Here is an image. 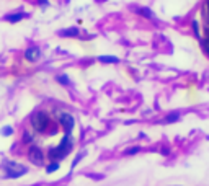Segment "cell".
Returning <instances> with one entry per match:
<instances>
[{
	"label": "cell",
	"instance_id": "cell-1",
	"mask_svg": "<svg viewBox=\"0 0 209 186\" xmlns=\"http://www.w3.org/2000/svg\"><path fill=\"white\" fill-rule=\"evenodd\" d=\"M70 149H72V137H70V134H66V135L62 137V140H61L59 145L49 150V157H51L54 162H57V160L64 159V157H66V155L70 152Z\"/></svg>",
	"mask_w": 209,
	"mask_h": 186
},
{
	"label": "cell",
	"instance_id": "cell-2",
	"mask_svg": "<svg viewBox=\"0 0 209 186\" xmlns=\"http://www.w3.org/2000/svg\"><path fill=\"white\" fill-rule=\"evenodd\" d=\"M3 170H5V176L7 178H20V176H23L26 171H28V168L25 167V165H20V163H17V162H5L3 163Z\"/></svg>",
	"mask_w": 209,
	"mask_h": 186
},
{
	"label": "cell",
	"instance_id": "cell-3",
	"mask_svg": "<svg viewBox=\"0 0 209 186\" xmlns=\"http://www.w3.org/2000/svg\"><path fill=\"white\" fill-rule=\"evenodd\" d=\"M31 126H33L34 131L44 132L46 127L49 126V116H47V113H44V111H36L33 116H31Z\"/></svg>",
	"mask_w": 209,
	"mask_h": 186
},
{
	"label": "cell",
	"instance_id": "cell-4",
	"mask_svg": "<svg viewBox=\"0 0 209 186\" xmlns=\"http://www.w3.org/2000/svg\"><path fill=\"white\" fill-rule=\"evenodd\" d=\"M59 123L62 124V127H64V131H66V134H70L72 129H74L75 119H74V116H72V114H69V113H62L61 116H59Z\"/></svg>",
	"mask_w": 209,
	"mask_h": 186
},
{
	"label": "cell",
	"instance_id": "cell-5",
	"mask_svg": "<svg viewBox=\"0 0 209 186\" xmlns=\"http://www.w3.org/2000/svg\"><path fill=\"white\" fill-rule=\"evenodd\" d=\"M30 160L34 163V165H42V162H44V154H42V150L39 147L33 145L30 149Z\"/></svg>",
	"mask_w": 209,
	"mask_h": 186
},
{
	"label": "cell",
	"instance_id": "cell-6",
	"mask_svg": "<svg viewBox=\"0 0 209 186\" xmlns=\"http://www.w3.org/2000/svg\"><path fill=\"white\" fill-rule=\"evenodd\" d=\"M39 57H41V49L36 47V46H33V47L25 51V59L28 62H36V61H39Z\"/></svg>",
	"mask_w": 209,
	"mask_h": 186
},
{
	"label": "cell",
	"instance_id": "cell-7",
	"mask_svg": "<svg viewBox=\"0 0 209 186\" xmlns=\"http://www.w3.org/2000/svg\"><path fill=\"white\" fill-rule=\"evenodd\" d=\"M61 36H66V38H72V36H78V28H67V30H62L59 31Z\"/></svg>",
	"mask_w": 209,
	"mask_h": 186
},
{
	"label": "cell",
	"instance_id": "cell-8",
	"mask_svg": "<svg viewBox=\"0 0 209 186\" xmlns=\"http://www.w3.org/2000/svg\"><path fill=\"white\" fill-rule=\"evenodd\" d=\"M98 61L103 62V64H118L119 62V59L116 56H100Z\"/></svg>",
	"mask_w": 209,
	"mask_h": 186
},
{
	"label": "cell",
	"instance_id": "cell-9",
	"mask_svg": "<svg viewBox=\"0 0 209 186\" xmlns=\"http://www.w3.org/2000/svg\"><path fill=\"white\" fill-rule=\"evenodd\" d=\"M137 13L141 17H146V18H150V20L154 18V12L150 8H147V7H141V8H137Z\"/></svg>",
	"mask_w": 209,
	"mask_h": 186
},
{
	"label": "cell",
	"instance_id": "cell-10",
	"mask_svg": "<svg viewBox=\"0 0 209 186\" xmlns=\"http://www.w3.org/2000/svg\"><path fill=\"white\" fill-rule=\"evenodd\" d=\"M25 17H26L25 13H13V15H8V17H7L5 20H7V21H10V23H17V21L23 20Z\"/></svg>",
	"mask_w": 209,
	"mask_h": 186
},
{
	"label": "cell",
	"instance_id": "cell-11",
	"mask_svg": "<svg viewBox=\"0 0 209 186\" xmlns=\"http://www.w3.org/2000/svg\"><path fill=\"white\" fill-rule=\"evenodd\" d=\"M56 80L59 82L61 85H70V78H69L66 74H62V75H57V77H56Z\"/></svg>",
	"mask_w": 209,
	"mask_h": 186
},
{
	"label": "cell",
	"instance_id": "cell-12",
	"mask_svg": "<svg viewBox=\"0 0 209 186\" xmlns=\"http://www.w3.org/2000/svg\"><path fill=\"white\" fill-rule=\"evenodd\" d=\"M201 42H203V49H204L206 56L209 57V28H207V36L204 39H201Z\"/></svg>",
	"mask_w": 209,
	"mask_h": 186
},
{
	"label": "cell",
	"instance_id": "cell-13",
	"mask_svg": "<svg viewBox=\"0 0 209 186\" xmlns=\"http://www.w3.org/2000/svg\"><path fill=\"white\" fill-rule=\"evenodd\" d=\"M57 168H59V162H52L51 165L46 167V173H54V171H57Z\"/></svg>",
	"mask_w": 209,
	"mask_h": 186
},
{
	"label": "cell",
	"instance_id": "cell-14",
	"mask_svg": "<svg viewBox=\"0 0 209 186\" xmlns=\"http://www.w3.org/2000/svg\"><path fill=\"white\" fill-rule=\"evenodd\" d=\"M180 119V114L178 113H172V114H168L167 118H165V123H175V121H178Z\"/></svg>",
	"mask_w": 209,
	"mask_h": 186
},
{
	"label": "cell",
	"instance_id": "cell-15",
	"mask_svg": "<svg viewBox=\"0 0 209 186\" xmlns=\"http://www.w3.org/2000/svg\"><path fill=\"white\" fill-rule=\"evenodd\" d=\"M191 26H193V31H194V34H196V38H201V34H199V23L196 20H193Z\"/></svg>",
	"mask_w": 209,
	"mask_h": 186
},
{
	"label": "cell",
	"instance_id": "cell-16",
	"mask_svg": "<svg viewBox=\"0 0 209 186\" xmlns=\"http://www.w3.org/2000/svg\"><path fill=\"white\" fill-rule=\"evenodd\" d=\"M141 152V147H132V149H127L126 150V155H134V154H139Z\"/></svg>",
	"mask_w": 209,
	"mask_h": 186
},
{
	"label": "cell",
	"instance_id": "cell-17",
	"mask_svg": "<svg viewBox=\"0 0 209 186\" xmlns=\"http://www.w3.org/2000/svg\"><path fill=\"white\" fill-rule=\"evenodd\" d=\"M12 132H13V129H12L10 126H5V127H2V131H0V134H2V135H10Z\"/></svg>",
	"mask_w": 209,
	"mask_h": 186
},
{
	"label": "cell",
	"instance_id": "cell-18",
	"mask_svg": "<svg viewBox=\"0 0 209 186\" xmlns=\"http://www.w3.org/2000/svg\"><path fill=\"white\" fill-rule=\"evenodd\" d=\"M23 139H25V142H33V137H31L28 132H25V137H23Z\"/></svg>",
	"mask_w": 209,
	"mask_h": 186
},
{
	"label": "cell",
	"instance_id": "cell-19",
	"mask_svg": "<svg viewBox=\"0 0 209 186\" xmlns=\"http://www.w3.org/2000/svg\"><path fill=\"white\" fill-rule=\"evenodd\" d=\"M206 13H207V17H209V0H206Z\"/></svg>",
	"mask_w": 209,
	"mask_h": 186
},
{
	"label": "cell",
	"instance_id": "cell-20",
	"mask_svg": "<svg viewBox=\"0 0 209 186\" xmlns=\"http://www.w3.org/2000/svg\"><path fill=\"white\" fill-rule=\"evenodd\" d=\"M39 3L41 5H47V0H39Z\"/></svg>",
	"mask_w": 209,
	"mask_h": 186
}]
</instances>
